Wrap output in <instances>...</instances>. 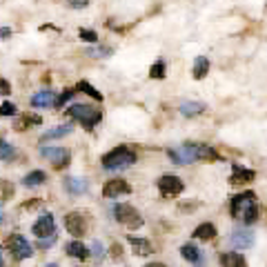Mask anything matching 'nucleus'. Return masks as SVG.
Instances as JSON below:
<instances>
[{
    "mask_svg": "<svg viewBox=\"0 0 267 267\" xmlns=\"http://www.w3.org/2000/svg\"><path fill=\"white\" fill-rule=\"evenodd\" d=\"M167 156L174 165H192V162H218L223 160L220 154L216 149H212L210 145H203V142H185L180 147H172L167 149Z\"/></svg>",
    "mask_w": 267,
    "mask_h": 267,
    "instance_id": "nucleus-1",
    "label": "nucleus"
},
{
    "mask_svg": "<svg viewBox=\"0 0 267 267\" xmlns=\"http://www.w3.org/2000/svg\"><path fill=\"white\" fill-rule=\"evenodd\" d=\"M230 212L243 225H254L258 220V198L254 192H241L230 200Z\"/></svg>",
    "mask_w": 267,
    "mask_h": 267,
    "instance_id": "nucleus-2",
    "label": "nucleus"
},
{
    "mask_svg": "<svg viewBox=\"0 0 267 267\" xmlns=\"http://www.w3.org/2000/svg\"><path fill=\"white\" fill-rule=\"evenodd\" d=\"M134 162H136V152L129 149L127 145L114 147L111 152H107L105 156L100 158V165H103V169H107V172H121V169L131 167Z\"/></svg>",
    "mask_w": 267,
    "mask_h": 267,
    "instance_id": "nucleus-3",
    "label": "nucleus"
},
{
    "mask_svg": "<svg viewBox=\"0 0 267 267\" xmlns=\"http://www.w3.org/2000/svg\"><path fill=\"white\" fill-rule=\"evenodd\" d=\"M67 116L73 118L76 123L85 127V129H94L100 121H103V111L100 107L87 105V103H73L71 107H67Z\"/></svg>",
    "mask_w": 267,
    "mask_h": 267,
    "instance_id": "nucleus-4",
    "label": "nucleus"
},
{
    "mask_svg": "<svg viewBox=\"0 0 267 267\" xmlns=\"http://www.w3.org/2000/svg\"><path fill=\"white\" fill-rule=\"evenodd\" d=\"M7 254L16 263H20V261H25V258L34 256V247L22 234H11L9 238H7Z\"/></svg>",
    "mask_w": 267,
    "mask_h": 267,
    "instance_id": "nucleus-5",
    "label": "nucleus"
},
{
    "mask_svg": "<svg viewBox=\"0 0 267 267\" xmlns=\"http://www.w3.org/2000/svg\"><path fill=\"white\" fill-rule=\"evenodd\" d=\"M114 216H116L118 223H123V225L129 227V230H138V227H142V216L138 214L136 207H131V205H127V203L114 205Z\"/></svg>",
    "mask_w": 267,
    "mask_h": 267,
    "instance_id": "nucleus-6",
    "label": "nucleus"
},
{
    "mask_svg": "<svg viewBox=\"0 0 267 267\" xmlns=\"http://www.w3.org/2000/svg\"><path fill=\"white\" fill-rule=\"evenodd\" d=\"M158 192H160L162 198H174V196H180L185 192V183L178 176L165 174V176L158 178Z\"/></svg>",
    "mask_w": 267,
    "mask_h": 267,
    "instance_id": "nucleus-7",
    "label": "nucleus"
},
{
    "mask_svg": "<svg viewBox=\"0 0 267 267\" xmlns=\"http://www.w3.org/2000/svg\"><path fill=\"white\" fill-rule=\"evenodd\" d=\"M40 156L52 160V165L56 169L67 167L69 160H71V152L65 149V147H40Z\"/></svg>",
    "mask_w": 267,
    "mask_h": 267,
    "instance_id": "nucleus-8",
    "label": "nucleus"
},
{
    "mask_svg": "<svg viewBox=\"0 0 267 267\" xmlns=\"http://www.w3.org/2000/svg\"><path fill=\"white\" fill-rule=\"evenodd\" d=\"M65 230H67L73 238H83L89 230L85 214H80V212H69V214L65 216Z\"/></svg>",
    "mask_w": 267,
    "mask_h": 267,
    "instance_id": "nucleus-9",
    "label": "nucleus"
},
{
    "mask_svg": "<svg viewBox=\"0 0 267 267\" xmlns=\"http://www.w3.org/2000/svg\"><path fill=\"white\" fill-rule=\"evenodd\" d=\"M32 231L38 241L49 238V236H56V220H53V214H49V212L40 214V218L32 225Z\"/></svg>",
    "mask_w": 267,
    "mask_h": 267,
    "instance_id": "nucleus-10",
    "label": "nucleus"
},
{
    "mask_svg": "<svg viewBox=\"0 0 267 267\" xmlns=\"http://www.w3.org/2000/svg\"><path fill=\"white\" fill-rule=\"evenodd\" d=\"M131 194V185L127 183L125 178H111L103 185V198H118V196H129Z\"/></svg>",
    "mask_w": 267,
    "mask_h": 267,
    "instance_id": "nucleus-11",
    "label": "nucleus"
},
{
    "mask_svg": "<svg viewBox=\"0 0 267 267\" xmlns=\"http://www.w3.org/2000/svg\"><path fill=\"white\" fill-rule=\"evenodd\" d=\"M230 245L234 247V249H249L251 245H254V231L251 230H236L231 231L230 236Z\"/></svg>",
    "mask_w": 267,
    "mask_h": 267,
    "instance_id": "nucleus-12",
    "label": "nucleus"
},
{
    "mask_svg": "<svg viewBox=\"0 0 267 267\" xmlns=\"http://www.w3.org/2000/svg\"><path fill=\"white\" fill-rule=\"evenodd\" d=\"M180 256H183L185 261H189L194 267H205L207 265V261H205V256H203V249H198L194 243H185V245L180 247Z\"/></svg>",
    "mask_w": 267,
    "mask_h": 267,
    "instance_id": "nucleus-13",
    "label": "nucleus"
},
{
    "mask_svg": "<svg viewBox=\"0 0 267 267\" xmlns=\"http://www.w3.org/2000/svg\"><path fill=\"white\" fill-rule=\"evenodd\" d=\"M56 98L58 96L53 94L52 89H42L38 94L32 96V107L36 109H49V107H56Z\"/></svg>",
    "mask_w": 267,
    "mask_h": 267,
    "instance_id": "nucleus-14",
    "label": "nucleus"
},
{
    "mask_svg": "<svg viewBox=\"0 0 267 267\" xmlns=\"http://www.w3.org/2000/svg\"><path fill=\"white\" fill-rule=\"evenodd\" d=\"M63 185H65V189H67L69 196H80V194H85V192L89 189L87 178H78V176H67Z\"/></svg>",
    "mask_w": 267,
    "mask_h": 267,
    "instance_id": "nucleus-15",
    "label": "nucleus"
},
{
    "mask_svg": "<svg viewBox=\"0 0 267 267\" xmlns=\"http://www.w3.org/2000/svg\"><path fill=\"white\" fill-rule=\"evenodd\" d=\"M127 243L131 245V249H134V254H136V256H149V254L154 251L152 243L147 241V238H141V236L129 234V236H127Z\"/></svg>",
    "mask_w": 267,
    "mask_h": 267,
    "instance_id": "nucleus-16",
    "label": "nucleus"
},
{
    "mask_svg": "<svg viewBox=\"0 0 267 267\" xmlns=\"http://www.w3.org/2000/svg\"><path fill=\"white\" fill-rule=\"evenodd\" d=\"M254 178H256V172H254V169H247V167H241V165H234V172H231L230 183H231V185L251 183Z\"/></svg>",
    "mask_w": 267,
    "mask_h": 267,
    "instance_id": "nucleus-17",
    "label": "nucleus"
},
{
    "mask_svg": "<svg viewBox=\"0 0 267 267\" xmlns=\"http://www.w3.org/2000/svg\"><path fill=\"white\" fill-rule=\"evenodd\" d=\"M220 267H247V261L241 251H225L220 254Z\"/></svg>",
    "mask_w": 267,
    "mask_h": 267,
    "instance_id": "nucleus-18",
    "label": "nucleus"
},
{
    "mask_svg": "<svg viewBox=\"0 0 267 267\" xmlns=\"http://www.w3.org/2000/svg\"><path fill=\"white\" fill-rule=\"evenodd\" d=\"M65 251H67V256L71 258H78V261H87L89 256V249L80 243V238H76V241H69L67 245H65Z\"/></svg>",
    "mask_w": 267,
    "mask_h": 267,
    "instance_id": "nucleus-19",
    "label": "nucleus"
},
{
    "mask_svg": "<svg viewBox=\"0 0 267 267\" xmlns=\"http://www.w3.org/2000/svg\"><path fill=\"white\" fill-rule=\"evenodd\" d=\"M38 125H42V118L38 114H22L20 118L16 121L14 129H16V131H25V129H29V127H38Z\"/></svg>",
    "mask_w": 267,
    "mask_h": 267,
    "instance_id": "nucleus-20",
    "label": "nucleus"
},
{
    "mask_svg": "<svg viewBox=\"0 0 267 267\" xmlns=\"http://www.w3.org/2000/svg\"><path fill=\"white\" fill-rule=\"evenodd\" d=\"M216 225L214 223H200L198 227L194 230V238L196 241H212V238H216Z\"/></svg>",
    "mask_w": 267,
    "mask_h": 267,
    "instance_id": "nucleus-21",
    "label": "nucleus"
},
{
    "mask_svg": "<svg viewBox=\"0 0 267 267\" xmlns=\"http://www.w3.org/2000/svg\"><path fill=\"white\" fill-rule=\"evenodd\" d=\"M205 103H198V100H187V103H183L180 105V114L187 116V118H194V116H200L205 114Z\"/></svg>",
    "mask_w": 267,
    "mask_h": 267,
    "instance_id": "nucleus-22",
    "label": "nucleus"
},
{
    "mask_svg": "<svg viewBox=\"0 0 267 267\" xmlns=\"http://www.w3.org/2000/svg\"><path fill=\"white\" fill-rule=\"evenodd\" d=\"M45 180H47V174L42 172V169H34V172H29L25 178H22V185L32 189V187H40Z\"/></svg>",
    "mask_w": 267,
    "mask_h": 267,
    "instance_id": "nucleus-23",
    "label": "nucleus"
},
{
    "mask_svg": "<svg viewBox=\"0 0 267 267\" xmlns=\"http://www.w3.org/2000/svg\"><path fill=\"white\" fill-rule=\"evenodd\" d=\"M71 131H73L71 125H58V127H53V129H47V131H45V134L40 136V142L53 141V138H63V136H67V134H71Z\"/></svg>",
    "mask_w": 267,
    "mask_h": 267,
    "instance_id": "nucleus-24",
    "label": "nucleus"
},
{
    "mask_svg": "<svg viewBox=\"0 0 267 267\" xmlns=\"http://www.w3.org/2000/svg\"><path fill=\"white\" fill-rule=\"evenodd\" d=\"M207 71H210V60L205 56H198L194 60V69H192V76H194L196 80H203L205 76H207Z\"/></svg>",
    "mask_w": 267,
    "mask_h": 267,
    "instance_id": "nucleus-25",
    "label": "nucleus"
},
{
    "mask_svg": "<svg viewBox=\"0 0 267 267\" xmlns=\"http://www.w3.org/2000/svg\"><path fill=\"white\" fill-rule=\"evenodd\" d=\"M16 194V185L11 183V180H5V178H0V205L7 203V200L14 198Z\"/></svg>",
    "mask_w": 267,
    "mask_h": 267,
    "instance_id": "nucleus-26",
    "label": "nucleus"
},
{
    "mask_svg": "<svg viewBox=\"0 0 267 267\" xmlns=\"http://www.w3.org/2000/svg\"><path fill=\"white\" fill-rule=\"evenodd\" d=\"M76 91H80V94H87L89 98L98 100V103L103 100V94H100V91H98V89H96L91 83H87V80H80V83L76 85Z\"/></svg>",
    "mask_w": 267,
    "mask_h": 267,
    "instance_id": "nucleus-27",
    "label": "nucleus"
},
{
    "mask_svg": "<svg viewBox=\"0 0 267 267\" xmlns=\"http://www.w3.org/2000/svg\"><path fill=\"white\" fill-rule=\"evenodd\" d=\"M165 76H167V65H165V60H156V63L152 65V69H149V78L162 80Z\"/></svg>",
    "mask_w": 267,
    "mask_h": 267,
    "instance_id": "nucleus-28",
    "label": "nucleus"
},
{
    "mask_svg": "<svg viewBox=\"0 0 267 267\" xmlns=\"http://www.w3.org/2000/svg\"><path fill=\"white\" fill-rule=\"evenodd\" d=\"M42 205H45V200H42V198H32V200H25V203L20 205V212H27V214H32V212L40 210Z\"/></svg>",
    "mask_w": 267,
    "mask_h": 267,
    "instance_id": "nucleus-29",
    "label": "nucleus"
},
{
    "mask_svg": "<svg viewBox=\"0 0 267 267\" xmlns=\"http://www.w3.org/2000/svg\"><path fill=\"white\" fill-rule=\"evenodd\" d=\"M14 156H16V149L7 141H0V160H11Z\"/></svg>",
    "mask_w": 267,
    "mask_h": 267,
    "instance_id": "nucleus-30",
    "label": "nucleus"
},
{
    "mask_svg": "<svg viewBox=\"0 0 267 267\" xmlns=\"http://www.w3.org/2000/svg\"><path fill=\"white\" fill-rule=\"evenodd\" d=\"M78 38L85 42H98V34H96L94 29H85V27L78 29Z\"/></svg>",
    "mask_w": 267,
    "mask_h": 267,
    "instance_id": "nucleus-31",
    "label": "nucleus"
},
{
    "mask_svg": "<svg viewBox=\"0 0 267 267\" xmlns=\"http://www.w3.org/2000/svg\"><path fill=\"white\" fill-rule=\"evenodd\" d=\"M18 114V107L9 100H5L2 105H0V118H7V116H16Z\"/></svg>",
    "mask_w": 267,
    "mask_h": 267,
    "instance_id": "nucleus-32",
    "label": "nucleus"
},
{
    "mask_svg": "<svg viewBox=\"0 0 267 267\" xmlns=\"http://www.w3.org/2000/svg\"><path fill=\"white\" fill-rule=\"evenodd\" d=\"M73 96H76V87H73V89H65L63 94L56 98V107H58V109H60V107H65V103H67V100H71Z\"/></svg>",
    "mask_w": 267,
    "mask_h": 267,
    "instance_id": "nucleus-33",
    "label": "nucleus"
},
{
    "mask_svg": "<svg viewBox=\"0 0 267 267\" xmlns=\"http://www.w3.org/2000/svg\"><path fill=\"white\" fill-rule=\"evenodd\" d=\"M87 53L91 58H107L111 53L109 47H94V49H87Z\"/></svg>",
    "mask_w": 267,
    "mask_h": 267,
    "instance_id": "nucleus-34",
    "label": "nucleus"
},
{
    "mask_svg": "<svg viewBox=\"0 0 267 267\" xmlns=\"http://www.w3.org/2000/svg\"><path fill=\"white\" fill-rule=\"evenodd\" d=\"M89 254H94V256L98 258V261H100V258H103V256H105V251H103V245H100L98 241H96L94 245H91V249H89Z\"/></svg>",
    "mask_w": 267,
    "mask_h": 267,
    "instance_id": "nucleus-35",
    "label": "nucleus"
},
{
    "mask_svg": "<svg viewBox=\"0 0 267 267\" xmlns=\"http://www.w3.org/2000/svg\"><path fill=\"white\" fill-rule=\"evenodd\" d=\"M69 7H73V9H83V7L89 5V0H65Z\"/></svg>",
    "mask_w": 267,
    "mask_h": 267,
    "instance_id": "nucleus-36",
    "label": "nucleus"
},
{
    "mask_svg": "<svg viewBox=\"0 0 267 267\" xmlns=\"http://www.w3.org/2000/svg\"><path fill=\"white\" fill-rule=\"evenodd\" d=\"M11 94V85L5 78H0V96H9Z\"/></svg>",
    "mask_w": 267,
    "mask_h": 267,
    "instance_id": "nucleus-37",
    "label": "nucleus"
},
{
    "mask_svg": "<svg viewBox=\"0 0 267 267\" xmlns=\"http://www.w3.org/2000/svg\"><path fill=\"white\" fill-rule=\"evenodd\" d=\"M196 207H198V203H189V205L180 203L178 205V212H189V210H196Z\"/></svg>",
    "mask_w": 267,
    "mask_h": 267,
    "instance_id": "nucleus-38",
    "label": "nucleus"
},
{
    "mask_svg": "<svg viewBox=\"0 0 267 267\" xmlns=\"http://www.w3.org/2000/svg\"><path fill=\"white\" fill-rule=\"evenodd\" d=\"M111 256L114 258H121L123 254H121V245H118V243H114V245H111Z\"/></svg>",
    "mask_w": 267,
    "mask_h": 267,
    "instance_id": "nucleus-39",
    "label": "nucleus"
},
{
    "mask_svg": "<svg viewBox=\"0 0 267 267\" xmlns=\"http://www.w3.org/2000/svg\"><path fill=\"white\" fill-rule=\"evenodd\" d=\"M11 34H14V32H11L9 27H0V38H9Z\"/></svg>",
    "mask_w": 267,
    "mask_h": 267,
    "instance_id": "nucleus-40",
    "label": "nucleus"
},
{
    "mask_svg": "<svg viewBox=\"0 0 267 267\" xmlns=\"http://www.w3.org/2000/svg\"><path fill=\"white\" fill-rule=\"evenodd\" d=\"M145 267H165L162 263H149V265H145Z\"/></svg>",
    "mask_w": 267,
    "mask_h": 267,
    "instance_id": "nucleus-41",
    "label": "nucleus"
},
{
    "mask_svg": "<svg viewBox=\"0 0 267 267\" xmlns=\"http://www.w3.org/2000/svg\"><path fill=\"white\" fill-rule=\"evenodd\" d=\"M5 220V210H2V205H0V223Z\"/></svg>",
    "mask_w": 267,
    "mask_h": 267,
    "instance_id": "nucleus-42",
    "label": "nucleus"
},
{
    "mask_svg": "<svg viewBox=\"0 0 267 267\" xmlns=\"http://www.w3.org/2000/svg\"><path fill=\"white\" fill-rule=\"evenodd\" d=\"M45 267H58V265H56V263H49V265H45Z\"/></svg>",
    "mask_w": 267,
    "mask_h": 267,
    "instance_id": "nucleus-43",
    "label": "nucleus"
}]
</instances>
